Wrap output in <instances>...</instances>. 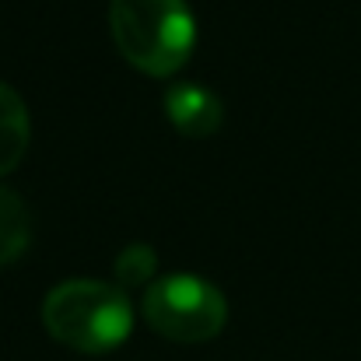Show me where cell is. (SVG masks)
Instances as JSON below:
<instances>
[{"mask_svg": "<svg viewBox=\"0 0 361 361\" xmlns=\"http://www.w3.org/2000/svg\"><path fill=\"white\" fill-rule=\"evenodd\" d=\"M161 106H165L169 123L183 137H211V133H218V126L225 120L221 99L204 85H172L165 92Z\"/></svg>", "mask_w": 361, "mask_h": 361, "instance_id": "obj_4", "label": "cell"}, {"mask_svg": "<svg viewBox=\"0 0 361 361\" xmlns=\"http://www.w3.org/2000/svg\"><path fill=\"white\" fill-rule=\"evenodd\" d=\"M28 242H32V214L25 200L14 190L0 186V267L18 263Z\"/></svg>", "mask_w": 361, "mask_h": 361, "instance_id": "obj_6", "label": "cell"}, {"mask_svg": "<svg viewBox=\"0 0 361 361\" xmlns=\"http://www.w3.org/2000/svg\"><path fill=\"white\" fill-rule=\"evenodd\" d=\"M42 326L56 344L78 355H109L133 334V305L116 284L74 277L46 295Z\"/></svg>", "mask_w": 361, "mask_h": 361, "instance_id": "obj_1", "label": "cell"}, {"mask_svg": "<svg viewBox=\"0 0 361 361\" xmlns=\"http://www.w3.org/2000/svg\"><path fill=\"white\" fill-rule=\"evenodd\" d=\"M140 312L172 344H207L228 323V298L200 274H165L144 288Z\"/></svg>", "mask_w": 361, "mask_h": 361, "instance_id": "obj_3", "label": "cell"}, {"mask_svg": "<svg viewBox=\"0 0 361 361\" xmlns=\"http://www.w3.org/2000/svg\"><path fill=\"white\" fill-rule=\"evenodd\" d=\"M109 32L123 60L147 78H172L197 46L186 0H109Z\"/></svg>", "mask_w": 361, "mask_h": 361, "instance_id": "obj_2", "label": "cell"}, {"mask_svg": "<svg viewBox=\"0 0 361 361\" xmlns=\"http://www.w3.org/2000/svg\"><path fill=\"white\" fill-rule=\"evenodd\" d=\"M154 270H158V256L144 242L126 245L116 256V263H113V274H116V281L123 288H147L154 281Z\"/></svg>", "mask_w": 361, "mask_h": 361, "instance_id": "obj_7", "label": "cell"}, {"mask_svg": "<svg viewBox=\"0 0 361 361\" xmlns=\"http://www.w3.org/2000/svg\"><path fill=\"white\" fill-rule=\"evenodd\" d=\"M32 140V120L21 102V95L0 81V176L14 172L28 151Z\"/></svg>", "mask_w": 361, "mask_h": 361, "instance_id": "obj_5", "label": "cell"}]
</instances>
